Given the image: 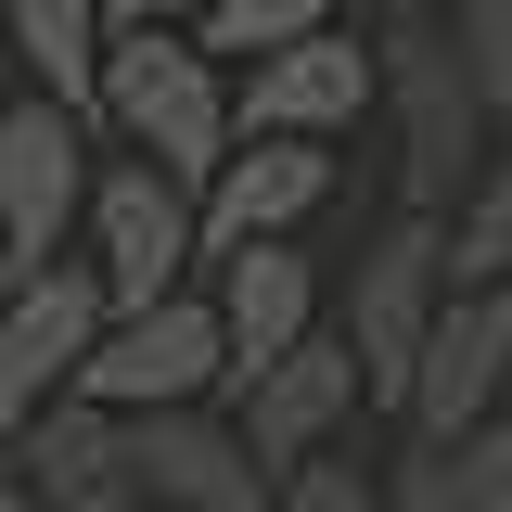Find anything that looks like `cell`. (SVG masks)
<instances>
[{
	"mask_svg": "<svg viewBox=\"0 0 512 512\" xmlns=\"http://www.w3.org/2000/svg\"><path fill=\"white\" fill-rule=\"evenodd\" d=\"M512 282V141L461 180V218H448V295H500Z\"/></svg>",
	"mask_w": 512,
	"mask_h": 512,
	"instance_id": "cell-16",
	"label": "cell"
},
{
	"mask_svg": "<svg viewBox=\"0 0 512 512\" xmlns=\"http://www.w3.org/2000/svg\"><path fill=\"white\" fill-rule=\"evenodd\" d=\"M218 372H231L218 308H205V295H154V308H116V320H103V346L77 359V384H64V397H90V410L141 423V410H205V397H218Z\"/></svg>",
	"mask_w": 512,
	"mask_h": 512,
	"instance_id": "cell-4",
	"label": "cell"
},
{
	"mask_svg": "<svg viewBox=\"0 0 512 512\" xmlns=\"http://www.w3.org/2000/svg\"><path fill=\"white\" fill-rule=\"evenodd\" d=\"M116 436H128V500L141 512H269V487H282L231 410H141Z\"/></svg>",
	"mask_w": 512,
	"mask_h": 512,
	"instance_id": "cell-8",
	"label": "cell"
},
{
	"mask_svg": "<svg viewBox=\"0 0 512 512\" xmlns=\"http://www.w3.org/2000/svg\"><path fill=\"white\" fill-rule=\"evenodd\" d=\"M103 282H90V256H52V269H26L13 282V308H0V436L13 423H39L64 384H77V359L103 346Z\"/></svg>",
	"mask_w": 512,
	"mask_h": 512,
	"instance_id": "cell-9",
	"label": "cell"
},
{
	"mask_svg": "<svg viewBox=\"0 0 512 512\" xmlns=\"http://www.w3.org/2000/svg\"><path fill=\"white\" fill-rule=\"evenodd\" d=\"M487 410H512V295H448L397 384V423H410V448H461Z\"/></svg>",
	"mask_w": 512,
	"mask_h": 512,
	"instance_id": "cell-6",
	"label": "cell"
},
{
	"mask_svg": "<svg viewBox=\"0 0 512 512\" xmlns=\"http://www.w3.org/2000/svg\"><path fill=\"white\" fill-rule=\"evenodd\" d=\"M77 231H90V282H103V308H154V295H192L180 269L205 256V244H192V192H180V180H154L141 154L90 180Z\"/></svg>",
	"mask_w": 512,
	"mask_h": 512,
	"instance_id": "cell-5",
	"label": "cell"
},
{
	"mask_svg": "<svg viewBox=\"0 0 512 512\" xmlns=\"http://www.w3.org/2000/svg\"><path fill=\"white\" fill-rule=\"evenodd\" d=\"M500 295H512V282H500Z\"/></svg>",
	"mask_w": 512,
	"mask_h": 512,
	"instance_id": "cell-28",
	"label": "cell"
},
{
	"mask_svg": "<svg viewBox=\"0 0 512 512\" xmlns=\"http://www.w3.org/2000/svg\"><path fill=\"white\" fill-rule=\"evenodd\" d=\"M90 128H116L154 180L205 192L218 154H231V77L192 52V39H103V77H90Z\"/></svg>",
	"mask_w": 512,
	"mask_h": 512,
	"instance_id": "cell-1",
	"label": "cell"
},
{
	"mask_svg": "<svg viewBox=\"0 0 512 512\" xmlns=\"http://www.w3.org/2000/svg\"><path fill=\"white\" fill-rule=\"evenodd\" d=\"M0 512H39V500H26V487H13V474H0Z\"/></svg>",
	"mask_w": 512,
	"mask_h": 512,
	"instance_id": "cell-24",
	"label": "cell"
},
{
	"mask_svg": "<svg viewBox=\"0 0 512 512\" xmlns=\"http://www.w3.org/2000/svg\"><path fill=\"white\" fill-rule=\"evenodd\" d=\"M372 116V52L346 39V26H320V39H282V52H256L231 77V141H346V128Z\"/></svg>",
	"mask_w": 512,
	"mask_h": 512,
	"instance_id": "cell-7",
	"label": "cell"
},
{
	"mask_svg": "<svg viewBox=\"0 0 512 512\" xmlns=\"http://www.w3.org/2000/svg\"><path fill=\"white\" fill-rule=\"evenodd\" d=\"M448 308V218H384L359 269H346V359H359V410H397V384L423 359V333Z\"/></svg>",
	"mask_w": 512,
	"mask_h": 512,
	"instance_id": "cell-3",
	"label": "cell"
},
{
	"mask_svg": "<svg viewBox=\"0 0 512 512\" xmlns=\"http://www.w3.org/2000/svg\"><path fill=\"white\" fill-rule=\"evenodd\" d=\"M384 512H500V500H487V487H474L448 448H410V461L384 474Z\"/></svg>",
	"mask_w": 512,
	"mask_h": 512,
	"instance_id": "cell-19",
	"label": "cell"
},
{
	"mask_svg": "<svg viewBox=\"0 0 512 512\" xmlns=\"http://www.w3.org/2000/svg\"><path fill=\"white\" fill-rule=\"evenodd\" d=\"M13 282H26V269H13V244H0V308H13Z\"/></svg>",
	"mask_w": 512,
	"mask_h": 512,
	"instance_id": "cell-23",
	"label": "cell"
},
{
	"mask_svg": "<svg viewBox=\"0 0 512 512\" xmlns=\"http://www.w3.org/2000/svg\"><path fill=\"white\" fill-rule=\"evenodd\" d=\"M0 103H13V52H0Z\"/></svg>",
	"mask_w": 512,
	"mask_h": 512,
	"instance_id": "cell-26",
	"label": "cell"
},
{
	"mask_svg": "<svg viewBox=\"0 0 512 512\" xmlns=\"http://www.w3.org/2000/svg\"><path fill=\"white\" fill-rule=\"evenodd\" d=\"M0 52H13V77H39V103L90 116V77H103V0H0Z\"/></svg>",
	"mask_w": 512,
	"mask_h": 512,
	"instance_id": "cell-15",
	"label": "cell"
},
{
	"mask_svg": "<svg viewBox=\"0 0 512 512\" xmlns=\"http://www.w3.org/2000/svg\"><path fill=\"white\" fill-rule=\"evenodd\" d=\"M218 346H231V372L218 384H244V372H269L282 346H308L320 333V269H308V244H244V256H218Z\"/></svg>",
	"mask_w": 512,
	"mask_h": 512,
	"instance_id": "cell-13",
	"label": "cell"
},
{
	"mask_svg": "<svg viewBox=\"0 0 512 512\" xmlns=\"http://www.w3.org/2000/svg\"><path fill=\"white\" fill-rule=\"evenodd\" d=\"M13 487L39 512H141L128 500V436L90 397H52L39 423H13Z\"/></svg>",
	"mask_w": 512,
	"mask_h": 512,
	"instance_id": "cell-14",
	"label": "cell"
},
{
	"mask_svg": "<svg viewBox=\"0 0 512 512\" xmlns=\"http://www.w3.org/2000/svg\"><path fill=\"white\" fill-rule=\"evenodd\" d=\"M372 103L397 116V192H410V218H448L461 180L500 154L487 116H474V90H461L448 26H397V39H372Z\"/></svg>",
	"mask_w": 512,
	"mask_h": 512,
	"instance_id": "cell-2",
	"label": "cell"
},
{
	"mask_svg": "<svg viewBox=\"0 0 512 512\" xmlns=\"http://www.w3.org/2000/svg\"><path fill=\"white\" fill-rule=\"evenodd\" d=\"M333 26V0H205V26H192V52L218 64V52H282V39H320Z\"/></svg>",
	"mask_w": 512,
	"mask_h": 512,
	"instance_id": "cell-18",
	"label": "cell"
},
{
	"mask_svg": "<svg viewBox=\"0 0 512 512\" xmlns=\"http://www.w3.org/2000/svg\"><path fill=\"white\" fill-rule=\"evenodd\" d=\"M154 26L192 39V26H205V0H103V39H154Z\"/></svg>",
	"mask_w": 512,
	"mask_h": 512,
	"instance_id": "cell-22",
	"label": "cell"
},
{
	"mask_svg": "<svg viewBox=\"0 0 512 512\" xmlns=\"http://www.w3.org/2000/svg\"><path fill=\"white\" fill-rule=\"evenodd\" d=\"M77 205H90V116L13 90L0 103V244H13V269H52Z\"/></svg>",
	"mask_w": 512,
	"mask_h": 512,
	"instance_id": "cell-10",
	"label": "cell"
},
{
	"mask_svg": "<svg viewBox=\"0 0 512 512\" xmlns=\"http://www.w3.org/2000/svg\"><path fill=\"white\" fill-rule=\"evenodd\" d=\"M320 205H333V154H320V141H231L218 180L192 192V244H205V256L295 244Z\"/></svg>",
	"mask_w": 512,
	"mask_h": 512,
	"instance_id": "cell-11",
	"label": "cell"
},
{
	"mask_svg": "<svg viewBox=\"0 0 512 512\" xmlns=\"http://www.w3.org/2000/svg\"><path fill=\"white\" fill-rule=\"evenodd\" d=\"M423 13H474V0H423Z\"/></svg>",
	"mask_w": 512,
	"mask_h": 512,
	"instance_id": "cell-25",
	"label": "cell"
},
{
	"mask_svg": "<svg viewBox=\"0 0 512 512\" xmlns=\"http://www.w3.org/2000/svg\"><path fill=\"white\" fill-rule=\"evenodd\" d=\"M0 474H13V436H0Z\"/></svg>",
	"mask_w": 512,
	"mask_h": 512,
	"instance_id": "cell-27",
	"label": "cell"
},
{
	"mask_svg": "<svg viewBox=\"0 0 512 512\" xmlns=\"http://www.w3.org/2000/svg\"><path fill=\"white\" fill-rule=\"evenodd\" d=\"M448 461H461V474H474V487H487V500L512 512V410H487V423H474V436L448 448Z\"/></svg>",
	"mask_w": 512,
	"mask_h": 512,
	"instance_id": "cell-21",
	"label": "cell"
},
{
	"mask_svg": "<svg viewBox=\"0 0 512 512\" xmlns=\"http://www.w3.org/2000/svg\"><path fill=\"white\" fill-rule=\"evenodd\" d=\"M231 397H244V410H231L244 448L269 474H295V461H320V448L359 423V359H346V333H308V346H282L269 372H244Z\"/></svg>",
	"mask_w": 512,
	"mask_h": 512,
	"instance_id": "cell-12",
	"label": "cell"
},
{
	"mask_svg": "<svg viewBox=\"0 0 512 512\" xmlns=\"http://www.w3.org/2000/svg\"><path fill=\"white\" fill-rule=\"evenodd\" d=\"M448 52H461V90H474L487 141H512V0H474V13H448Z\"/></svg>",
	"mask_w": 512,
	"mask_h": 512,
	"instance_id": "cell-17",
	"label": "cell"
},
{
	"mask_svg": "<svg viewBox=\"0 0 512 512\" xmlns=\"http://www.w3.org/2000/svg\"><path fill=\"white\" fill-rule=\"evenodd\" d=\"M269 512H384V474H359V461H295L269 487Z\"/></svg>",
	"mask_w": 512,
	"mask_h": 512,
	"instance_id": "cell-20",
	"label": "cell"
}]
</instances>
